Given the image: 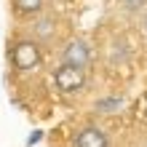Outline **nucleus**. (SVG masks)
<instances>
[{
    "label": "nucleus",
    "instance_id": "1a4fd4ad",
    "mask_svg": "<svg viewBox=\"0 0 147 147\" xmlns=\"http://www.w3.org/2000/svg\"><path fill=\"white\" fill-rule=\"evenodd\" d=\"M144 147H147V144H144Z\"/></svg>",
    "mask_w": 147,
    "mask_h": 147
},
{
    "label": "nucleus",
    "instance_id": "20e7f679",
    "mask_svg": "<svg viewBox=\"0 0 147 147\" xmlns=\"http://www.w3.org/2000/svg\"><path fill=\"white\" fill-rule=\"evenodd\" d=\"M75 147H110V136L99 126H83L75 136Z\"/></svg>",
    "mask_w": 147,
    "mask_h": 147
},
{
    "label": "nucleus",
    "instance_id": "6e6552de",
    "mask_svg": "<svg viewBox=\"0 0 147 147\" xmlns=\"http://www.w3.org/2000/svg\"><path fill=\"white\" fill-rule=\"evenodd\" d=\"M142 32H144V38H147V13H144V19H142Z\"/></svg>",
    "mask_w": 147,
    "mask_h": 147
},
{
    "label": "nucleus",
    "instance_id": "f257e3e1",
    "mask_svg": "<svg viewBox=\"0 0 147 147\" xmlns=\"http://www.w3.org/2000/svg\"><path fill=\"white\" fill-rule=\"evenodd\" d=\"M11 64L16 72H35L43 64V46L32 38H19L11 43Z\"/></svg>",
    "mask_w": 147,
    "mask_h": 147
},
{
    "label": "nucleus",
    "instance_id": "39448f33",
    "mask_svg": "<svg viewBox=\"0 0 147 147\" xmlns=\"http://www.w3.org/2000/svg\"><path fill=\"white\" fill-rule=\"evenodd\" d=\"M56 35V19L54 16H38L35 24H32V40H38L40 46H46V43H51Z\"/></svg>",
    "mask_w": 147,
    "mask_h": 147
},
{
    "label": "nucleus",
    "instance_id": "423d86ee",
    "mask_svg": "<svg viewBox=\"0 0 147 147\" xmlns=\"http://www.w3.org/2000/svg\"><path fill=\"white\" fill-rule=\"evenodd\" d=\"M16 19H38L46 8V0H11Z\"/></svg>",
    "mask_w": 147,
    "mask_h": 147
},
{
    "label": "nucleus",
    "instance_id": "f03ea898",
    "mask_svg": "<svg viewBox=\"0 0 147 147\" xmlns=\"http://www.w3.org/2000/svg\"><path fill=\"white\" fill-rule=\"evenodd\" d=\"M91 62H94V51L88 46V40L83 38L67 40L59 51V64H72V67H80V70H88Z\"/></svg>",
    "mask_w": 147,
    "mask_h": 147
},
{
    "label": "nucleus",
    "instance_id": "0eeeda50",
    "mask_svg": "<svg viewBox=\"0 0 147 147\" xmlns=\"http://www.w3.org/2000/svg\"><path fill=\"white\" fill-rule=\"evenodd\" d=\"M120 3H123V8H128V11H134V8H139L144 0H120Z\"/></svg>",
    "mask_w": 147,
    "mask_h": 147
},
{
    "label": "nucleus",
    "instance_id": "7ed1b4c3",
    "mask_svg": "<svg viewBox=\"0 0 147 147\" xmlns=\"http://www.w3.org/2000/svg\"><path fill=\"white\" fill-rule=\"evenodd\" d=\"M86 80H88V75H86V70H80V67H72V64H59L54 70V86L56 91L62 94H80L86 88Z\"/></svg>",
    "mask_w": 147,
    "mask_h": 147
}]
</instances>
